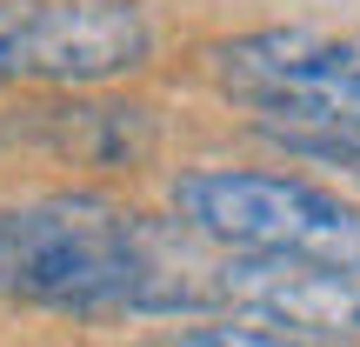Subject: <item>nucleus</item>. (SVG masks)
<instances>
[{
  "label": "nucleus",
  "mask_w": 360,
  "mask_h": 347,
  "mask_svg": "<svg viewBox=\"0 0 360 347\" xmlns=\"http://www.w3.org/2000/svg\"><path fill=\"white\" fill-rule=\"evenodd\" d=\"M147 347H314L300 334H281V327H260V321H193V327H167Z\"/></svg>",
  "instance_id": "423d86ee"
},
{
  "label": "nucleus",
  "mask_w": 360,
  "mask_h": 347,
  "mask_svg": "<svg viewBox=\"0 0 360 347\" xmlns=\"http://www.w3.org/2000/svg\"><path fill=\"white\" fill-rule=\"evenodd\" d=\"M174 207L187 234L220 241L233 254L307 260V267L360 281V207L314 180L254 168H187L174 180Z\"/></svg>",
  "instance_id": "f03ea898"
},
{
  "label": "nucleus",
  "mask_w": 360,
  "mask_h": 347,
  "mask_svg": "<svg viewBox=\"0 0 360 347\" xmlns=\"http://www.w3.org/2000/svg\"><path fill=\"white\" fill-rule=\"evenodd\" d=\"M0 301L60 314H200L220 274H193L147 214L101 194L0 207Z\"/></svg>",
  "instance_id": "f257e3e1"
},
{
  "label": "nucleus",
  "mask_w": 360,
  "mask_h": 347,
  "mask_svg": "<svg viewBox=\"0 0 360 347\" xmlns=\"http://www.w3.org/2000/svg\"><path fill=\"white\" fill-rule=\"evenodd\" d=\"M154 61V27L134 0H0V80L101 87Z\"/></svg>",
  "instance_id": "20e7f679"
},
{
  "label": "nucleus",
  "mask_w": 360,
  "mask_h": 347,
  "mask_svg": "<svg viewBox=\"0 0 360 347\" xmlns=\"http://www.w3.org/2000/svg\"><path fill=\"white\" fill-rule=\"evenodd\" d=\"M220 94L247 101L281 141H360V47L314 27L220 40L207 53Z\"/></svg>",
  "instance_id": "7ed1b4c3"
},
{
  "label": "nucleus",
  "mask_w": 360,
  "mask_h": 347,
  "mask_svg": "<svg viewBox=\"0 0 360 347\" xmlns=\"http://www.w3.org/2000/svg\"><path fill=\"white\" fill-rule=\"evenodd\" d=\"M220 301H233L240 321L281 327V334H354L360 341V281L307 267V260L240 254L220 267Z\"/></svg>",
  "instance_id": "39448f33"
}]
</instances>
